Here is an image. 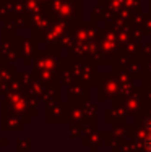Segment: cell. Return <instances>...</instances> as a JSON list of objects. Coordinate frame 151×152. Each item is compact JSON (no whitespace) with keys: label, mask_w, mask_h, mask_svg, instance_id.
<instances>
[{"label":"cell","mask_w":151,"mask_h":152,"mask_svg":"<svg viewBox=\"0 0 151 152\" xmlns=\"http://www.w3.org/2000/svg\"><path fill=\"white\" fill-rule=\"evenodd\" d=\"M145 146H146V149L151 151V133L148 134V137H146V141H145Z\"/></svg>","instance_id":"1"}]
</instances>
